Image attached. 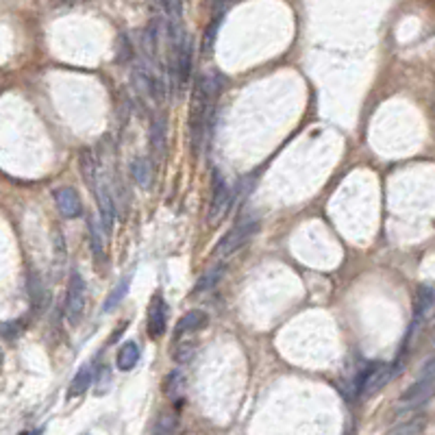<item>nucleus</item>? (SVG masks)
<instances>
[{"label":"nucleus","mask_w":435,"mask_h":435,"mask_svg":"<svg viewBox=\"0 0 435 435\" xmlns=\"http://www.w3.org/2000/svg\"><path fill=\"white\" fill-rule=\"evenodd\" d=\"M218 94V81L213 76H199L192 92L190 107V146L194 157H199L205 148V137L213 115V101Z\"/></svg>","instance_id":"obj_1"},{"label":"nucleus","mask_w":435,"mask_h":435,"mask_svg":"<svg viewBox=\"0 0 435 435\" xmlns=\"http://www.w3.org/2000/svg\"><path fill=\"white\" fill-rule=\"evenodd\" d=\"M257 229H259V222L255 220V218H248V220H242L237 222L220 242H218V246L213 248V257L215 259H227V257H231L235 250H240L250 237L257 233Z\"/></svg>","instance_id":"obj_2"},{"label":"nucleus","mask_w":435,"mask_h":435,"mask_svg":"<svg viewBox=\"0 0 435 435\" xmlns=\"http://www.w3.org/2000/svg\"><path fill=\"white\" fill-rule=\"evenodd\" d=\"M85 292H87L85 279L76 270H72L70 283H68V294H66V318L74 327L81 322L85 315V301H87Z\"/></svg>","instance_id":"obj_3"},{"label":"nucleus","mask_w":435,"mask_h":435,"mask_svg":"<svg viewBox=\"0 0 435 435\" xmlns=\"http://www.w3.org/2000/svg\"><path fill=\"white\" fill-rule=\"evenodd\" d=\"M394 370L387 366V364H372L368 366L357 379V392L362 394L364 399L372 397V394H377L390 379H392Z\"/></svg>","instance_id":"obj_4"},{"label":"nucleus","mask_w":435,"mask_h":435,"mask_svg":"<svg viewBox=\"0 0 435 435\" xmlns=\"http://www.w3.org/2000/svg\"><path fill=\"white\" fill-rule=\"evenodd\" d=\"M231 187L220 176V172L213 170V194H211V205H209V224H218L227 215L231 207Z\"/></svg>","instance_id":"obj_5"},{"label":"nucleus","mask_w":435,"mask_h":435,"mask_svg":"<svg viewBox=\"0 0 435 435\" xmlns=\"http://www.w3.org/2000/svg\"><path fill=\"white\" fill-rule=\"evenodd\" d=\"M92 190L96 194V205H98V215H101V227H103V231L107 235H111L113 222H115V203H113L111 190H109L107 181L101 179V174H98V181H96V185Z\"/></svg>","instance_id":"obj_6"},{"label":"nucleus","mask_w":435,"mask_h":435,"mask_svg":"<svg viewBox=\"0 0 435 435\" xmlns=\"http://www.w3.org/2000/svg\"><path fill=\"white\" fill-rule=\"evenodd\" d=\"M133 85L140 94L148 96L150 101H155V103L164 101V83L159 81V76H155V72L148 70L146 66L133 68Z\"/></svg>","instance_id":"obj_7"},{"label":"nucleus","mask_w":435,"mask_h":435,"mask_svg":"<svg viewBox=\"0 0 435 435\" xmlns=\"http://www.w3.org/2000/svg\"><path fill=\"white\" fill-rule=\"evenodd\" d=\"M55 205L59 209V213H62L66 220H74V218H78L83 213V203H81V196H78V192L74 187H57L55 190Z\"/></svg>","instance_id":"obj_8"},{"label":"nucleus","mask_w":435,"mask_h":435,"mask_svg":"<svg viewBox=\"0 0 435 435\" xmlns=\"http://www.w3.org/2000/svg\"><path fill=\"white\" fill-rule=\"evenodd\" d=\"M168 329V305L162 294H155L148 309V335L152 340H159Z\"/></svg>","instance_id":"obj_9"},{"label":"nucleus","mask_w":435,"mask_h":435,"mask_svg":"<svg viewBox=\"0 0 435 435\" xmlns=\"http://www.w3.org/2000/svg\"><path fill=\"white\" fill-rule=\"evenodd\" d=\"M433 381H427V379H418L416 383H413L411 387H407L403 392V397H401V403L399 407L403 411H409V409H416L420 407L422 403H427L431 399V394H433Z\"/></svg>","instance_id":"obj_10"},{"label":"nucleus","mask_w":435,"mask_h":435,"mask_svg":"<svg viewBox=\"0 0 435 435\" xmlns=\"http://www.w3.org/2000/svg\"><path fill=\"white\" fill-rule=\"evenodd\" d=\"M166 142H168V127L164 115H155L148 131V146L155 157V162H164L166 157Z\"/></svg>","instance_id":"obj_11"},{"label":"nucleus","mask_w":435,"mask_h":435,"mask_svg":"<svg viewBox=\"0 0 435 435\" xmlns=\"http://www.w3.org/2000/svg\"><path fill=\"white\" fill-rule=\"evenodd\" d=\"M435 307V290L431 285H420L416 292V301H413V320H411V329H416L418 322H422L427 315L431 313V309Z\"/></svg>","instance_id":"obj_12"},{"label":"nucleus","mask_w":435,"mask_h":435,"mask_svg":"<svg viewBox=\"0 0 435 435\" xmlns=\"http://www.w3.org/2000/svg\"><path fill=\"white\" fill-rule=\"evenodd\" d=\"M207 325V313L201 311V309H192L187 311L185 315H181L179 322H176V329H174V338H181V335H187V333H194L199 331Z\"/></svg>","instance_id":"obj_13"},{"label":"nucleus","mask_w":435,"mask_h":435,"mask_svg":"<svg viewBox=\"0 0 435 435\" xmlns=\"http://www.w3.org/2000/svg\"><path fill=\"white\" fill-rule=\"evenodd\" d=\"M27 290H29V301H31L33 309L39 311L46 305V285H44L42 276H39L37 272H29Z\"/></svg>","instance_id":"obj_14"},{"label":"nucleus","mask_w":435,"mask_h":435,"mask_svg":"<svg viewBox=\"0 0 435 435\" xmlns=\"http://www.w3.org/2000/svg\"><path fill=\"white\" fill-rule=\"evenodd\" d=\"M140 346H137V342H127L120 350H117V359H115V366L117 370L122 372H129L137 366V362H140Z\"/></svg>","instance_id":"obj_15"},{"label":"nucleus","mask_w":435,"mask_h":435,"mask_svg":"<svg viewBox=\"0 0 435 435\" xmlns=\"http://www.w3.org/2000/svg\"><path fill=\"white\" fill-rule=\"evenodd\" d=\"M78 166H81V176H83V181L87 183V187H94L101 170H98V164H96V159L92 157L90 150H83L81 155H78Z\"/></svg>","instance_id":"obj_16"},{"label":"nucleus","mask_w":435,"mask_h":435,"mask_svg":"<svg viewBox=\"0 0 435 435\" xmlns=\"http://www.w3.org/2000/svg\"><path fill=\"white\" fill-rule=\"evenodd\" d=\"M90 385H92V368L85 366V368L78 370V372H76V377L72 379V385H70V390H68V397H70V399L83 397Z\"/></svg>","instance_id":"obj_17"},{"label":"nucleus","mask_w":435,"mask_h":435,"mask_svg":"<svg viewBox=\"0 0 435 435\" xmlns=\"http://www.w3.org/2000/svg\"><path fill=\"white\" fill-rule=\"evenodd\" d=\"M131 174H133V179H135L137 185H140V187H148L150 174H152L150 162L144 159V157H135V159L131 162Z\"/></svg>","instance_id":"obj_18"},{"label":"nucleus","mask_w":435,"mask_h":435,"mask_svg":"<svg viewBox=\"0 0 435 435\" xmlns=\"http://www.w3.org/2000/svg\"><path fill=\"white\" fill-rule=\"evenodd\" d=\"M224 266H215L213 270H209L205 276H201L199 279V283L194 285V294H203V292H209V290H213L215 287V283L222 279L224 276Z\"/></svg>","instance_id":"obj_19"},{"label":"nucleus","mask_w":435,"mask_h":435,"mask_svg":"<svg viewBox=\"0 0 435 435\" xmlns=\"http://www.w3.org/2000/svg\"><path fill=\"white\" fill-rule=\"evenodd\" d=\"M133 44L131 39L127 37V33H120L115 39V62L117 64H129L133 59Z\"/></svg>","instance_id":"obj_20"},{"label":"nucleus","mask_w":435,"mask_h":435,"mask_svg":"<svg viewBox=\"0 0 435 435\" xmlns=\"http://www.w3.org/2000/svg\"><path fill=\"white\" fill-rule=\"evenodd\" d=\"M90 240H92V250L96 255V259L105 257V242H103V227L96 220H90Z\"/></svg>","instance_id":"obj_21"},{"label":"nucleus","mask_w":435,"mask_h":435,"mask_svg":"<svg viewBox=\"0 0 435 435\" xmlns=\"http://www.w3.org/2000/svg\"><path fill=\"white\" fill-rule=\"evenodd\" d=\"M129 285H131V276H124V279L115 285V290L111 292V296L107 299V303H105V311L115 309L117 305H120V303L124 301V296H127V292H129Z\"/></svg>","instance_id":"obj_22"},{"label":"nucleus","mask_w":435,"mask_h":435,"mask_svg":"<svg viewBox=\"0 0 435 435\" xmlns=\"http://www.w3.org/2000/svg\"><path fill=\"white\" fill-rule=\"evenodd\" d=\"M220 22H222V13H215V17L211 20V24L207 27V31L203 35V50L205 52H211L213 50L215 35H218V29H220Z\"/></svg>","instance_id":"obj_23"},{"label":"nucleus","mask_w":435,"mask_h":435,"mask_svg":"<svg viewBox=\"0 0 435 435\" xmlns=\"http://www.w3.org/2000/svg\"><path fill=\"white\" fill-rule=\"evenodd\" d=\"M422 429H425V418H413V420L399 425L397 429H392L387 435H418Z\"/></svg>","instance_id":"obj_24"},{"label":"nucleus","mask_w":435,"mask_h":435,"mask_svg":"<svg viewBox=\"0 0 435 435\" xmlns=\"http://www.w3.org/2000/svg\"><path fill=\"white\" fill-rule=\"evenodd\" d=\"M181 390V372H172L168 374V381H166V392L168 397H176Z\"/></svg>","instance_id":"obj_25"},{"label":"nucleus","mask_w":435,"mask_h":435,"mask_svg":"<svg viewBox=\"0 0 435 435\" xmlns=\"http://www.w3.org/2000/svg\"><path fill=\"white\" fill-rule=\"evenodd\" d=\"M192 355H194V342H183L179 348H176V355H174V357H176V362H187L190 357H192Z\"/></svg>","instance_id":"obj_26"},{"label":"nucleus","mask_w":435,"mask_h":435,"mask_svg":"<svg viewBox=\"0 0 435 435\" xmlns=\"http://www.w3.org/2000/svg\"><path fill=\"white\" fill-rule=\"evenodd\" d=\"M420 379H427V381L435 383V357L425 364V368L420 370Z\"/></svg>","instance_id":"obj_27"},{"label":"nucleus","mask_w":435,"mask_h":435,"mask_svg":"<svg viewBox=\"0 0 435 435\" xmlns=\"http://www.w3.org/2000/svg\"><path fill=\"white\" fill-rule=\"evenodd\" d=\"M3 364H5V352H3V348H0V370H3Z\"/></svg>","instance_id":"obj_28"}]
</instances>
